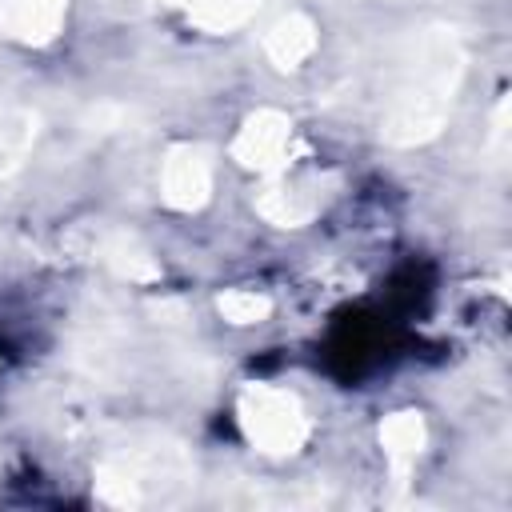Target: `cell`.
Wrapping results in <instances>:
<instances>
[{
    "label": "cell",
    "instance_id": "cell-1",
    "mask_svg": "<svg viewBox=\"0 0 512 512\" xmlns=\"http://www.w3.org/2000/svg\"><path fill=\"white\" fill-rule=\"evenodd\" d=\"M460 72H464L460 40L448 28L424 32L412 44V56L404 60V72L396 80V92H392V104L384 116V136L392 144L432 140L452 112Z\"/></svg>",
    "mask_w": 512,
    "mask_h": 512
},
{
    "label": "cell",
    "instance_id": "cell-2",
    "mask_svg": "<svg viewBox=\"0 0 512 512\" xmlns=\"http://www.w3.org/2000/svg\"><path fill=\"white\" fill-rule=\"evenodd\" d=\"M236 416L248 444L268 456H292L308 440V416L300 400L276 384H248L240 392Z\"/></svg>",
    "mask_w": 512,
    "mask_h": 512
},
{
    "label": "cell",
    "instance_id": "cell-3",
    "mask_svg": "<svg viewBox=\"0 0 512 512\" xmlns=\"http://www.w3.org/2000/svg\"><path fill=\"white\" fill-rule=\"evenodd\" d=\"M288 148H292V120L276 108H256L236 140H232V156L244 164V168H256V172H280L284 160H288Z\"/></svg>",
    "mask_w": 512,
    "mask_h": 512
},
{
    "label": "cell",
    "instance_id": "cell-4",
    "mask_svg": "<svg viewBox=\"0 0 512 512\" xmlns=\"http://www.w3.org/2000/svg\"><path fill=\"white\" fill-rule=\"evenodd\" d=\"M212 192V160L200 144H176L168 148L160 164V196L176 212H196L208 204Z\"/></svg>",
    "mask_w": 512,
    "mask_h": 512
},
{
    "label": "cell",
    "instance_id": "cell-5",
    "mask_svg": "<svg viewBox=\"0 0 512 512\" xmlns=\"http://www.w3.org/2000/svg\"><path fill=\"white\" fill-rule=\"evenodd\" d=\"M252 204L268 224L300 228L316 216L320 192H316V180H296V176H284V172H268V180H264V188L256 192Z\"/></svg>",
    "mask_w": 512,
    "mask_h": 512
},
{
    "label": "cell",
    "instance_id": "cell-6",
    "mask_svg": "<svg viewBox=\"0 0 512 512\" xmlns=\"http://www.w3.org/2000/svg\"><path fill=\"white\" fill-rule=\"evenodd\" d=\"M68 0H0V32L16 44H48L64 24Z\"/></svg>",
    "mask_w": 512,
    "mask_h": 512
},
{
    "label": "cell",
    "instance_id": "cell-7",
    "mask_svg": "<svg viewBox=\"0 0 512 512\" xmlns=\"http://www.w3.org/2000/svg\"><path fill=\"white\" fill-rule=\"evenodd\" d=\"M312 52H316V24H312L304 12H288V16H280V20L264 32V56H268L276 68H284V72L300 68Z\"/></svg>",
    "mask_w": 512,
    "mask_h": 512
},
{
    "label": "cell",
    "instance_id": "cell-8",
    "mask_svg": "<svg viewBox=\"0 0 512 512\" xmlns=\"http://www.w3.org/2000/svg\"><path fill=\"white\" fill-rule=\"evenodd\" d=\"M424 440H428V432H424V420H420L416 412H396V416H388L384 428H380L384 456H388L392 468H400V472L424 452Z\"/></svg>",
    "mask_w": 512,
    "mask_h": 512
},
{
    "label": "cell",
    "instance_id": "cell-9",
    "mask_svg": "<svg viewBox=\"0 0 512 512\" xmlns=\"http://www.w3.org/2000/svg\"><path fill=\"white\" fill-rule=\"evenodd\" d=\"M192 24H200L204 32H228L236 24H244L260 0H176Z\"/></svg>",
    "mask_w": 512,
    "mask_h": 512
},
{
    "label": "cell",
    "instance_id": "cell-10",
    "mask_svg": "<svg viewBox=\"0 0 512 512\" xmlns=\"http://www.w3.org/2000/svg\"><path fill=\"white\" fill-rule=\"evenodd\" d=\"M32 136H36V120L28 112H8L0 116V176L12 172L28 148H32Z\"/></svg>",
    "mask_w": 512,
    "mask_h": 512
},
{
    "label": "cell",
    "instance_id": "cell-11",
    "mask_svg": "<svg viewBox=\"0 0 512 512\" xmlns=\"http://www.w3.org/2000/svg\"><path fill=\"white\" fill-rule=\"evenodd\" d=\"M216 308H220V316L228 324H260V320H268L272 300L264 292H252V288H228L216 300Z\"/></svg>",
    "mask_w": 512,
    "mask_h": 512
},
{
    "label": "cell",
    "instance_id": "cell-12",
    "mask_svg": "<svg viewBox=\"0 0 512 512\" xmlns=\"http://www.w3.org/2000/svg\"><path fill=\"white\" fill-rule=\"evenodd\" d=\"M104 260L120 272V276H128V280H152L156 276V264H152V256L140 248V244H132V240H112L108 248H104Z\"/></svg>",
    "mask_w": 512,
    "mask_h": 512
}]
</instances>
